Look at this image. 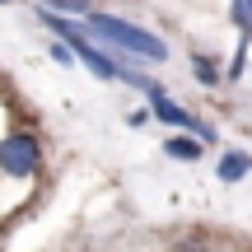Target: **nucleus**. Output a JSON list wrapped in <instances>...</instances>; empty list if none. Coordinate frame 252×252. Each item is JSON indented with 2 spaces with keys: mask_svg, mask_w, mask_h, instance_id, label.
I'll return each instance as SVG.
<instances>
[{
  "mask_svg": "<svg viewBox=\"0 0 252 252\" xmlns=\"http://www.w3.org/2000/svg\"><path fill=\"white\" fill-rule=\"evenodd\" d=\"M229 19H234L238 37H248V42H252V14H248V0H229Z\"/></svg>",
  "mask_w": 252,
  "mask_h": 252,
  "instance_id": "7",
  "label": "nucleus"
},
{
  "mask_svg": "<svg viewBox=\"0 0 252 252\" xmlns=\"http://www.w3.org/2000/svg\"><path fill=\"white\" fill-rule=\"evenodd\" d=\"M0 168H5L9 178H33V173L42 168V145L28 131H9L5 140H0Z\"/></svg>",
  "mask_w": 252,
  "mask_h": 252,
  "instance_id": "3",
  "label": "nucleus"
},
{
  "mask_svg": "<svg viewBox=\"0 0 252 252\" xmlns=\"http://www.w3.org/2000/svg\"><path fill=\"white\" fill-rule=\"evenodd\" d=\"M0 5H9V0H0Z\"/></svg>",
  "mask_w": 252,
  "mask_h": 252,
  "instance_id": "11",
  "label": "nucleus"
},
{
  "mask_svg": "<svg viewBox=\"0 0 252 252\" xmlns=\"http://www.w3.org/2000/svg\"><path fill=\"white\" fill-rule=\"evenodd\" d=\"M84 33L94 37L98 47H108L117 61H168V42L163 37H154L150 28L131 24V19H117V14H89L84 19Z\"/></svg>",
  "mask_w": 252,
  "mask_h": 252,
  "instance_id": "1",
  "label": "nucleus"
},
{
  "mask_svg": "<svg viewBox=\"0 0 252 252\" xmlns=\"http://www.w3.org/2000/svg\"><path fill=\"white\" fill-rule=\"evenodd\" d=\"M42 9H56V14H65V19H89L94 9H89V0H42Z\"/></svg>",
  "mask_w": 252,
  "mask_h": 252,
  "instance_id": "6",
  "label": "nucleus"
},
{
  "mask_svg": "<svg viewBox=\"0 0 252 252\" xmlns=\"http://www.w3.org/2000/svg\"><path fill=\"white\" fill-rule=\"evenodd\" d=\"M201 150H206V145H201L196 135H187V131L163 140V154H168V159H187V163H191V159H201Z\"/></svg>",
  "mask_w": 252,
  "mask_h": 252,
  "instance_id": "5",
  "label": "nucleus"
},
{
  "mask_svg": "<svg viewBox=\"0 0 252 252\" xmlns=\"http://www.w3.org/2000/svg\"><path fill=\"white\" fill-rule=\"evenodd\" d=\"M215 173H220V182H243L248 173H252V154L248 150H224Z\"/></svg>",
  "mask_w": 252,
  "mask_h": 252,
  "instance_id": "4",
  "label": "nucleus"
},
{
  "mask_svg": "<svg viewBox=\"0 0 252 252\" xmlns=\"http://www.w3.org/2000/svg\"><path fill=\"white\" fill-rule=\"evenodd\" d=\"M140 94H145V103H150V117H154V122H163V126H178V131L196 135L201 145H210V140H215V131H210V126L201 122V117H191V112L182 108V103H173L163 84L145 80V84H140Z\"/></svg>",
  "mask_w": 252,
  "mask_h": 252,
  "instance_id": "2",
  "label": "nucleus"
},
{
  "mask_svg": "<svg viewBox=\"0 0 252 252\" xmlns=\"http://www.w3.org/2000/svg\"><path fill=\"white\" fill-rule=\"evenodd\" d=\"M191 70H196V80H201V84H220V70L206 61V56H196V61H191Z\"/></svg>",
  "mask_w": 252,
  "mask_h": 252,
  "instance_id": "8",
  "label": "nucleus"
},
{
  "mask_svg": "<svg viewBox=\"0 0 252 252\" xmlns=\"http://www.w3.org/2000/svg\"><path fill=\"white\" fill-rule=\"evenodd\" d=\"M248 14H252V0H248Z\"/></svg>",
  "mask_w": 252,
  "mask_h": 252,
  "instance_id": "10",
  "label": "nucleus"
},
{
  "mask_svg": "<svg viewBox=\"0 0 252 252\" xmlns=\"http://www.w3.org/2000/svg\"><path fill=\"white\" fill-rule=\"evenodd\" d=\"M52 56H56V61H61V65H75V52H70V47L61 42V37H56V47H52Z\"/></svg>",
  "mask_w": 252,
  "mask_h": 252,
  "instance_id": "9",
  "label": "nucleus"
}]
</instances>
